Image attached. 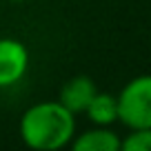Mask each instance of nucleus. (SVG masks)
I'll use <instances>...</instances> for the list:
<instances>
[{
  "instance_id": "1",
  "label": "nucleus",
  "mask_w": 151,
  "mask_h": 151,
  "mask_svg": "<svg viewBox=\"0 0 151 151\" xmlns=\"http://www.w3.org/2000/svg\"><path fill=\"white\" fill-rule=\"evenodd\" d=\"M18 133L29 149H65L76 136V116L58 100H42L24 109V113L20 116Z\"/></svg>"
},
{
  "instance_id": "2",
  "label": "nucleus",
  "mask_w": 151,
  "mask_h": 151,
  "mask_svg": "<svg viewBox=\"0 0 151 151\" xmlns=\"http://www.w3.org/2000/svg\"><path fill=\"white\" fill-rule=\"evenodd\" d=\"M118 122L127 129L151 127V73L136 76L116 93Z\"/></svg>"
},
{
  "instance_id": "3",
  "label": "nucleus",
  "mask_w": 151,
  "mask_h": 151,
  "mask_svg": "<svg viewBox=\"0 0 151 151\" xmlns=\"http://www.w3.org/2000/svg\"><path fill=\"white\" fill-rule=\"evenodd\" d=\"M29 69V49L18 38H0V89L18 85Z\"/></svg>"
},
{
  "instance_id": "4",
  "label": "nucleus",
  "mask_w": 151,
  "mask_h": 151,
  "mask_svg": "<svg viewBox=\"0 0 151 151\" xmlns=\"http://www.w3.org/2000/svg\"><path fill=\"white\" fill-rule=\"evenodd\" d=\"M96 91H98V87L89 76H73L60 87L58 102L62 107H67L73 116H78V113H85L87 104L91 102Z\"/></svg>"
},
{
  "instance_id": "5",
  "label": "nucleus",
  "mask_w": 151,
  "mask_h": 151,
  "mask_svg": "<svg viewBox=\"0 0 151 151\" xmlns=\"http://www.w3.org/2000/svg\"><path fill=\"white\" fill-rule=\"evenodd\" d=\"M76 151H120L122 149V138L113 127H98L93 124L91 129L82 133H76L71 145Z\"/></svg>"
},
{
  "instance_id": "6",
  "label": "nucleus",
  "mask_w": 151,
  "mask_h": 151,
  "mask_svg": "<svg viewBox=\"0 0 151 151\" xmlns=\"http://www.w3.org/2000/svg\"><path fill=\"white\" fill-rule=\"evenodd\" d=\"M85 116L91 124L113 127L118 122V98L107 91H96V96L85 109Z\"/></svg>"
},
{
  "instance_id": "7",
  "label": "nucleus",
  "mask_w": 151,
  "mask_h": 151,
  "mask_svg": "<svg viewBox=\"0 0 151 151\" xmlns=\"http://www.w3.org/2000/svg\"><path fill=\"white\" fill-rule=\"evenodd\" d=\"M124 151H151V127L145 129H129V133L122 138Z\"/></svg>"
},
{
  "instance_id": "8",
  "label": "nucleus",
  "mask_w": 151,
  "mask_h": 151,
  "mask_svg": "<svg viewBox=\"0 0 151 151\" xmlns=\"http://www.w3.org/2000/svg\"><path fill=\"white\" fill-rule=\"evenodd\" d=\"M7 2H24V0H7Z\"/></svg>"
}]
</instances>
